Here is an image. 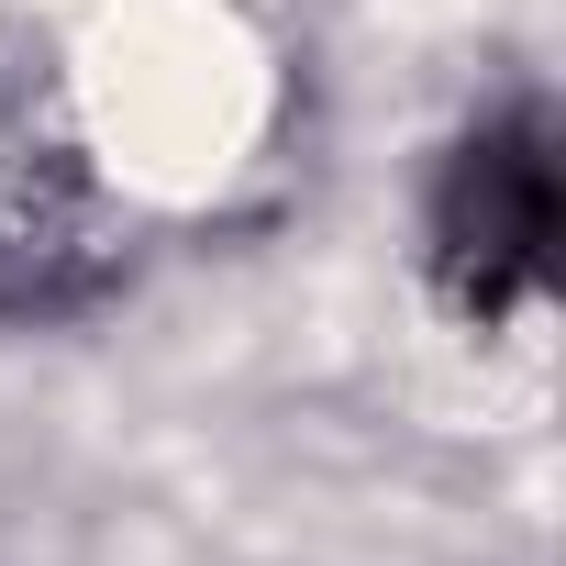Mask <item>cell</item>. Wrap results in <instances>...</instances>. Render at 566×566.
I'll return each instance as SVG.
<instances>
[{
	"mask_svg": "<svg viewBox=\"0 0 566 566\" xmlns=\"http://www.w3.org/2000/svg\"><path fill=\"white\" fill-rule=\"evenodd\" d=\"M422 266H433L444 312L478 334H500L544 301V277H555V123H544V101H500L433 156Z\"/></svg>",
	"mask_w": 566,
	"mask_h": 566,
	"instance_id": "6da1fadb",
	"label": "cell"
}]
</instances>
